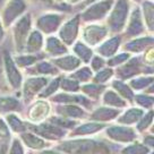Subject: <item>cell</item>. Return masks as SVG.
Listing matches in <instances>:
<instances>
[{
  "mask_svg": "<svg viewBox=\"0 0 154 154\" xmlns=\"http://www.w3.org/2000/svg\"><path fill=\"white\" fill-rule=\"evenodd\" d=\"M58 145L53 149L45 152H61L68 154H108L111 152L109 144L102 140L90 137H72L63 138L57 142Z\"/></svg>",
  "mask_w": 154,
  "mask_h": 154,
  "instance_id": "6da1fadb",
  "label": "cell"
},
{
  "mask_svg": "<svg viewBox=\"0 0 154 154\" xmlns=\"http://www.w3.org/2000/svg\"><path fill=\"white\" fill-rule=\"evenodd\" d=\"M130 0H115L113 6L106 17V25L110 34H121L129 16Z\"/></svg>",
  "mask_w": 154,
  "mask_h": 154,
  "instance_id": "7a4b0ae2",
  "label": "cell"
},
{
  "mask_svg": "<svg viewBox=\"0 0 154 154\" xmlns=\"http://www.w3.org/2000/svg\"><path fill=\"white\" fill-rule=\"evenodd\" d=\"M33 25V18L32 14L26 11L24 15H22L14 24L11 25V32H13V42H14V49L16 54L23 53L25 49V43L29 38V34Z\"/></svg>",
  "mask_w": 154,
  "mask_h": 154,
  "instance_id": "3957f363",
  "label": "cell"
},
{
  "mask_svg": "<svg viewBox=\"0 0 154 154\" xmlns=\"http://www.w3.org/2000/svg\"><path fill=\"white\" fill-rule=\"evenodd\" d=\"M113 2L115 0H97L86 6L82 11H79L82 23H101L108 16Z\"/></svg>",
  "mask_w": 154,
  "mask_h": 154,
  "instance_id": "277c9868",
  "label": "cell"
},
{
  "mask_svg": "<svg viewBox=\"0 0 154 154\" xmlns=\"http://www.w3.org/2000/svg\"><path fill=\"white\" fill-rule=\"evenodd\" d=\"M1 58H2V67H4L6 82L8 83V85L13 91H20V87L24 81L22 69L15 63L14 58L8 50L5 49L2 51Z\"/></svg>",
  "mask_w": 154,
  "mask_h": 154,
  "instance_id": "5b68a950",
  "label": "cell"
},
{
  "mask_svg": "<svg viewBox=\"0 0 154 154\" xmlns=\"http://www.w3.org/2000/svg\"><path fill=\"white\" fill-rule=\"evenodd\" d=\"M104 133L106 140L113 142L116 144L126 145L131 143L133 140L138 138V133L136 131L133 126L115 124V125H106V127L102 130Z\"/></svg>",
  "mask_w": 154,
  "mask_h": 154,
  "instance_id": "8992f818",
  "label": "cell"
},
{
  "mask_svg": "<svg viewBox=\"0 0 154 154\" xmlns=\"http://www.w3.org/2000/svg\"><path fill=\"white\" fill-rule=\"evenodd\" d=\"M26 122H27V130L33 131L50 143L59 142V140L67 137L68 130L63 129V128L54 125L48 120H44L42 122H38V124H32L29 121H26Z\"/></svg>",
  "mask_w": 154,
  "mask_h": 154,
  "instance_id": "52a82bcc",
  "label": "cell"
},
{
  "mask_svg": "<svg viewBox=\"0 0 154 154\" xmlns=\"http://www.w3.org/2000/svg\"><path fill=\"white\" fill-rule=\"evenodd\" d=\"M26 0H6L0 8V19L5 29H9L15 22L27 11Z\"/></svg>",
  "mask_w": 154,
  "mask_h": 154,
  "instance_id": "ba28073f",
  "label": "cell"
},
{
  "mask_svg": "<svg viewBox=\"0 0 154 154\" xmlns=\"http://www.w3.org/2000/svg\"><path fill=\"white\" fill-rule=\"evenodd\" d=\"M109 34L110 32L106 25L102 23H86L83 27H81L79 32L81 40L92 48L99 45L104 38L109 36Z\"/></svg>",
  "mask_w": 154,
  "mask_h": 154,
  "instance_id": "9c48e42d",
  "label": "cell"
},
{
  "mask_svg": "<svg viewBox=\"0 0 154 154\" xmlns=\"http://www.w3.org/2000/svg\"><path fill=\"white\" fill-rule=\"evenodd\" d=\"M65 19H66L65 13L45 11L35 19V29L41 31L44 35L56 34Z\"/></svg>",
  "mask_w": 154,
  "mask_h": 154,
  "instance_id": "30bf717a",
  "label": "cell"
},
{
  "mask_svg": "<svg viewBox=\"0 0 154 154\" xmlns=\"http://www.w3.org/2000/svg\"><path fill=\"white\" fill-rule=\"evenodd\" d=\"M81 27H82V20L79 17V13H76L70 18L63 20V23L57 32L58 38L67 47H72L74 42L79 38Z\"/></svg>",
  "mask_w": 154,
  "mask_h": 154,
  "instance_id": "8fae6325",
  "label": "cell"
},
{
  "mask_svg": "<svg viewBox=\"0 0 154 154\" xmlns=\"http://www.w3.org/2000/svg\"><path fill=\"white\" fill-rule=\"evenodd\" d=\"M145 63L143 60L142 54H131L128 60H126L120 66L115 68V76L118 79L129 81L130 78L143 74V68Z\"/></svg>",
  "mask_w": 154,
  "mask_h": 154,
  "instance_id": "7c38bea8",
  "label": "cell"
},
{
  "mask_svg": "<svg viewBox=\"0 0 154 154\" xmlns=\"http://www.w3.org/2000/svg\"><path fill=\"white\" fill-rule=\"evenodd\" d=\"M51 112H52L51 102L45 99L36 97V100L34 99L33 101L29 103L25 115V120L32 124H38L47 120L49 116L51 115Z\"/></svg>",
  "mask_w": 154,
  "mask_h": 154,
  "instance_id": "4fadbf2b",
  "label": "cell"
},
{
  "mask_svg": "<svg viewBox=\"0 0 154 154\" xmlns=\"http://www.w3.org/2000/svg\"><path fill=\"white\" fill-rule=\"evenodd\" d=\"M146 33H147V29L145 26L144 19L142 17L140 5H137L130 9L126 26L122 31V36L126 38H131L144 35Z\"/></svg>",
  "mask_w": 154,
  "mask_h": 154,
  "instance_id": "5bb4252c",
  "label": "cell"
},
{
  "mask_svg": "<svg viewBox=\"0 0 154 154\" xmlns=\"http://www.w3.org/2000/svg\"><path fill=\"white\" fill-rule=\"evenodd\" d=\"M49 79L50 77L47 76H29L26 79H24L22 87H20L23 102L29 104L35 97H38V93L47 85Z\"/></svg>",
  "mask_w": 154,
  "mask_h": 154,
  "instance_id": "9a60e30c",
  "label": "cell"
},
{
  "mask_svg": "<svg viewBox=\"0 0 154 154\" xmlns=\"http://www.w3.org/2000/svg\"><path fill=\"white\" fill-rule=\"evenodd\" d=\"M51 103H70V104H78L83 106L84 109H86L88 112L95 106L96 102L92 101L91 99H88L86 95H84L83 93H68V92H57L56 94H53L50 97Z\"/></svg>",
  "mask_w": 154,
  "mask_h": 154,
  "instance_id": "2e32d148",
  "label": "cell"
},
{
  "mask_svg": "<svg viewBox=\"0 0 154 154\" xmlns=\"http://www.w3.org/2000/svg\"><path fill=\"white\" fill-rule=\"evenodd\" d=\"M108 124L99 122V121L88 120L79 121L72 130H69L67 134L68 138L72 137H86V136H93L99 133H102V130L106 127ZM66 137V138H67Z\"/></svg>",
  "mask_w": 154,
  "mask_h": 154,
  "instance_id": "e0dca14e",
  "label": "cell"
},
{
  "mask_svg": "<svg viewBox=\"0 0 154 154\" xmlns=\"http://www.w3.org/2000/svg\"><path fill=\"white\" fill-rule=\"evenodd\" d=\"M154 45V36L153 34H144L136 38H127L124 45L121 48L124 51L129 52L130 54H142L145 50Z\"/></svg>",
  "mask_w": 154,
  "mask_h": 154,
  "instance_id": "ac0fdd59",
  "label": "cell"
},
{
  "mask_svg": "<svg viewBox=\"0 0 154 154\" xmlns=\"http://www.w3.org/2000/svg\"><path fill=\"white\" fill-rule=\"evenodd\" d=\"M122 41H124L122 34H112L110 38L108 36L99 45L93 48L94 53L100 54L101 57L108 59L120 50L121 45H122Z\"/></svg>",
  "mask_w": 154,
  "mask_h": 154,
  "instance_id": "d6986e66",
  "label": "cell"
},
{
  "mask_svg": "<svg viewBox=\"0 0 154 154\" xmlns=\"http://www.w3.org/2000/svg\"><path fill=\"white\" fill-rule=\"evenodd\" d=\"M53 112L58 116L78 121L85 120L88 116V111L86 109H84L78 104H70V103H57L53 109Z\"/></svg>",
  "mask_w": 154,
  "mask_h": 154,
  "instance_id": "ffe728a7",
  "label": "cell"
},
{
  "mask_svg": "<svg viewBox=\"0 0 154 154\" xmlns=\"http://www.w3.org/2000/svg\"><path fill=\"white\" fill-rule=\"evenodd\" d=\"M120 109H116V108H111L108 106H94L87 116L88 120L99 121V122H103V124H108V122H112L117 119V117L120 115Z\"/></svg>",
  "mask_w": 154,
  "mask_h": 154,
  "instance_id": "44dd1931",
  "label": "cell"
},
{
  "mask_svg": "<svg viewBox=\"0 0 154 154\" xmlns=\"http://www.w3.org/2000/svg\"><path fill=\"white\" fill-rule=\"evenodd\" d=\"M43 52L49 58H57L69 52V47L63 43L58 35L51 34L44 38Z\"/></svg>",
  "mask_w": 154,
  "mask_h": 154,
  "instance_id": "7402d4cb",
  "label": "cell"
},
{
  "mask_svg": "<svg viewBox=\"0 0 154 154\" xmlns=\"http://www.w3.org/2000/svg\"><path fill=\"white\" fill-rule=\"evenodd\" d=\"M26 72L29 76H47L53 77L60 74V70L52 63L51 60L48 59H41L34 63L33 66L26 68Z\"/></svg>",
  "mask_w": 154,
  "mask_h": 154,
  "instance_id": "603a6c76",
  "label": "cell"
},
{
  "mask_svg": "<svg viewBox=\"0 0 154 154\" xmlns=\"http://www.w3.org/2000/svg\"><path fill=\"white\" fill-rule=\"evenodd\" d=\"M19 138L22 140V143L24 144L26 149H29L31 151H38V152H42L44 149L51 146V143L45 140L44 138L40 137L38 135L35 133L31 131V130H26L24 133L19 134Z\"/></svg>",
  "mask_w": 154,
  "mask_h": 154,
  "instance_id": "cb8c5ba5",
  "label": "cell"
},
{
  "mask_svg": "<svg viewBox=\"0 0 154 154\" xmlns=\"http://www.w3.org/2000/svg\"><path fill=\"white\" fill-rule=\"evenodd\" d=\"M50 60L52 61V63L56 67L60 70V72H72L75 69L79 67L82 65V61L74 54V53L68 52L63 56L57 58H50Z\"/></svg>",
  "mask_w": 154,
  "mask_h": 154,
  "instance_id": "d4e9b609",
  "label": "cell"
},
{
  "mask_svg": "<svg viewBox=\"0 0 154 154\" xmlns=\"http://www.w3.org/2000/svg\"><path fill=\"white\" fill-rule=\"evenodd\" d=\"M145 110L140 106H127L124 110H121L120 115L117 117L116 122L121 124V125L127 126H134L137 121L140 120V118L144 115Z\"/></svg>",
  "mask_w": 154,
  "mask_h": 154,
  "instance_id": "484cf974",
  "label": "cell"
},
{
  "mask_svg": "<svg viewBox=\"0 0 154 154\" xmlns=\"http://www.w3.org/2000/svg\"><path fill=\"white\" fill-rule=\"evenodd\" d=\"M44 34L38 29H32L29 34V38L25 43V53H38L43 51L44 45Z\"/></svg>",
  "mask_w": 154,
  "mask_h": 154,
  "instance_id": "4316f807",
  "label": "cell"
},
{
  "mask_svg": "<svg viewBox=\"0 0 154 154\" xmlns=\"http://www.w3.org/2000/svg\"><path fill=\"white\" fill-rule=\"evenodd\" d=\"M100 101H101V104H103V106H111V108H116V109H120V110H124L125 108L128 106V102L126 101L125 99H122L111 87H106V90H104V92L102 93Z\"/></svg>",
  "mask_w": 154,
  "mask_h": 154,
  "instance_id": "83f0119b",
  "label": "cell"
},
{
  "mask_svg": "<svg viewBox=\"0 0 154 154\" xmlns=\"http://www.w3.org/2000/svg\"><path fill=\"white\" fill-rule=\"evenodd\" d=\"M23 111V101L14 95H0V116L10 112L20 113Z\"/></svg>",
  "mask_w": 154,
  "mask_h": 154,
  "instance_id": "f1b7e54d",
  "label": "cell"
},
{
  "mask_svg": "<svg viewBox=\"0 0 154 154\" xmlns=\"http://www.w3.org/2000/svg\"><path fill=\"white\" fill-rule=\"evenodd\" d=\"M108 85L106 84H99L94 82H87L84 84H81V90L79 92L83 93L84 95H86L88 99H91L92 101L99 102L101 99L102 93L104 92Z\"/></svg>",
  "mask_w": 154,
  "mask_h": 154,
  "instance_id": "f546056e",
  "label": "cell"
},
{
  "mask_svg": "<svg viewBox=\"0 0 154 154\" xmlns=\"http://www.w3.org/2000/svg\"><path fill=\"white\" fill-rule=\"evenodd\" d=\"M140 5L142 17L144 19L147 33L153 34L154 32V4L152 0H143Z\"/></svg>",
  "mask_w": 154,
  "mask_h": 154,
  "instance_id": "4dcf8cb0",
  "label": "cell"
},
{
  "mask_svg": "<svg viewBox=\"0 0 154 154\" xmlns=\"http://www.w3.org/2000/svg\"><path fill=\"white\" fill-rule=\"evenodd\" d=\"M13 58H14L15 63L20 69H26V68L33 66L34 63L38 61V60L47 58V56H45V53L43 51H41L38 53H18L16 56H13Z\"/></svg>",
  "mask_w": 154,
  "mask_h": 154,
  "instance_id": "1f68e13d",
  "label": "cell"
},
{
  "mask_svg": "<svg viewBox=\"0 0 154 154\" xmlns=\"http://www.w3.org/2000/svg\"><path fill=\"white\" fill-rule=\"evenodd\" d=\"M72 53H74L83 63H88L94 54V49L87 45L82 40H76L72 45Z\"/></svg>",
  "mask_w": 154,
  "mask_h": 154,
  "instance_id": "d6a6232c",
  "label": "cell"
},
{
  "mask_svg": "<svg viewBox=\"0 0 154 154\" xmlns=\"http://www.w3.org/2000/svg\"><path fill=\"white\" fill-rule=\"evenodd\" d=\"M110 87L113 88L122 99H125L126 101L128 102V104H134L133 101H134L135 92L131 90V87L129 86V84L126 83V81L118 79V78L111 79Z\"/></svg>",
  "mask_w": 154,
  "mask_h": 154,
  "instance_id": "836d02e7",
  "label": "cell"
},
{
  "mask_svg": "<svg viewBox=\"0 0 154 154\" xmlns=\"http://www.w3.org/2000/svg\"><path fill=\"white\" fill-rule=\"evenodd\" d=\"M4 118H5V120L7 122L8 127H9V129L11 130V133L19 135L27 130V122L17 112L7 113V115L4 116Z\"/></svg>",
  "mask_w": 154,
  "mask_h": 154,
  "instance_id": "e575fe53",
  "label": "cell"
},
{
  "mask_svg": "<svg viewBox=\"0 0 154 154\" xmlns=\"http://www.w3.org/2000/svg\"><path fill=\"white\" fill-rule=\"evenodd\" d=\"M129 86L131 87V90L136 93V92H143L149 87V85H152L154 83V77L153 75H144V74H140L137 76L130 78L129 81H127Z\"/></svg>",
  "mask_w": 154,
  "mask_h": 154,
  "instance_id": "d590c367",
  "label": "cell"
},
{
  "mask_svg": "<svg viewBox=\"0 0 154 154\" xmlns=\"http://www.w3.org/2000/svg\"><path fill=\"white\" fill-rule=\"evenodd\" d=\"M61 76H63V75L59 74V75H56V76H53L52 78H50L49 82L47 83V85L42 88V91L38 93V97L48 100V99H50L53 94H56V93L60 90V79H61Z\"/></svg>",
  "mask_w": 154,
  "mask_h": 154,
  "instance_id": "8d00e7d4",
  "label": "cell"
},
{
  "mask_svg": "<svg viewBox=\"0 0 154 154\" xmlns=\"http://www.w3.org/2000/svg\"><path fill=\"white\" fill-rule=\"evenodd\" d=\"M120 152L122 154H149L153 152V149H151L149 146L137 140H133L131 143L126 144L122 149H120Z\"/></svg>",
  "mask_w": 154,
  "mask_h": 154,
  "instance_id": "74e56055",
  "label": "cell"
},
{
  "mask_svg": "<svg viewBox=\"0 0 154 154\" xmlns=\"http://www.w3.org/2000/svg\"><path fill=\"white\" fill-rule=\"evenodd\" d=\"M93 74H94V72L92 70V68L85 63V65H81L74 72H69L68 76H70L74 79H76L77 82L81 83V84H84V83L91 82Z\"/></svg>",
  "mask_w": 154,
  "mask_h": 154,
  "instance_id": "f35d334b",
  "label": "cell"
},
{
  "mask_svg": "<svg viewBox=\"0 0 154 154\" xmlns=\"http://www.w3.org/2000/svg\"><path fill=\"white\" fill-rule=\"evenodd\" d=\"M133 103H135L136 106L142 109H144L145 111L151 110V109H153L154 106V96L153 94H149L145 92H136Z\"/></svg>",
  "mask_w": 154,
  "mask_h": 154,
  "instance_id": "ab89813d",
  "label": "cell"
},
{
  "mask_svg": "<svg viewBox=\"0 0 154 154\" xmlns=\"http://www.w3.org/2000/svg\"><path fill=\"white\" fill-rule=\"evenodd\" d=\"M153 125V109L146 110L144 115L140 118V120L135 124V129L138 134L147 133V130Z\"/></svg>",
  "mask_w": 154,
  "mask_h": 154,
  "instance_id": "60d3db41",
  "label": "cell"
},
{
  "mask_svg": "<svg viewBox=\"0 0 154 154\" xmlns=\"http://www.w3.org/2000/svg\"><path fill=\"white\" fill-rule=\"evenodd\" d=\"M113 77H115V68L106 66L100 70L94 72L92 82L99 83V84H108Z\"/></svg>",
  "mask_w": 154,
  "mask_h": 154,
  "instance_id": "b9f144b4",
  "label": "cell"
},
{
  "mask_svg": "<svg viewBox=\"0 0 154 154\" xmlns=\"http://www.w3.org/2000/svg\"><path fill=\"white\" fill-rule=\"evenodd\" d=\"M48 121L50 122H52L54 125L59 126V127H61L63 129L66 130H72L75 126L79 122L78 120H74V119H69V118H66V117H61V116H58V115H50L48 117Z\"/></svg>",
  "mask_w": 154,
  "mask_h": 154,
  "instance_id": "7bdbcfd3",
  "label": "cell"
},
{
  "mask_svg": "<svg viewBox=\"0 0 154 154\" xmlns=\"http://www.w3.org/2000/svg\"><path fill=\"white\" fill-rule=\"evenodd\" d=\"M60 90L68 93H79L81 90V83L70 76H61L60 79Z\"/></svg>",
  "mask_w": 154,
  "mask_h": 154,
  "instance_id": "ee69618b",
  "label": "cell"
},
{
  "mask_svg": "<svg viewBox=\"0 0 154 154\" xmlns=\"http://www.w3.org/2000/svg\"><path fill=\"white\" fill-rule=\"evenodd\" d=\"M10 140H11V130L9 129L5 118L2 116H0V140L4 143L2 146L7 147V151L9 147Z\"/></svg>",
  "mask_w": 154,
  "mask_h": 154,
  "instance_id": "f6af8a7d",
  "label": "cell"
},
{
  "mask_svg": "<svg viewBox=\"0 0 154 154\" xmlns=\"http://www.w3.org/2000/svg\"><path fill=\"white\" fill-rule=\"evenodd\" d=\"M130 54L129 52H127V51H121V52H118L113 54L112 57L108 58L106 59V66H109V67H112V68H116L118 67V66H120L121 63H124L126 60H128L130 58Z\"/></svg>",
  "mask_w": 154,
  "mask_h": 154,
  "instance_id": "bcb514c9",
  "label": "cell"
},
{
  "mask_svg": "<svg viewBox=\"0 0 154 154\" xmlns=\"http://www.w3.org/2000/svg\"><path fill=\"white\" fill-rule=\"evenodd\" d=\"M9 147H8V153L11 154H23L26 152V147L24 146V144L22 143V140L19 137H14L10 140Z\"/></svg>",
  "mask_w": 154,
  "mask_h": 154,
  "instance_id": "7dc6e473",
  "label": "cell"
},
{
  "mask_svg": "<svg viewBox=\"0 0 154 154\" xmlns=\"http://www.w3.org/2000/svg\"><path fill=\"white\" fill-rule=\"evenodd\" d=\"M88 63H90V67L92 68L93 72H97V70H100V69L106 66V59L101 57L100 54L94 53Z\"/></svg>",
  "mask_w": 154,
  "mask_h": 154,
  "instance_id": "c3c4849f",
  "label": "cell"
},
{
  "mask_svg": "<svg viewBox=\"0 0 154 154\" xmlns=\"http://www.w3.org/2000/svg\"><path fill=\"white\" fill-rule=\"evenodd\" d=\"M144 136H143V140H142V142L144 143L146 146H149L151 149H153L154 151V136L152 133H149V134H147V133H144Z\"/></svg>",
  "mask_w": 154,
  "mask_h": 154,
  "instance_id": "681fc988",
  "label": "cell"
},
{
  "mask_svg": "<svg viewBox=\"0 0 154 154\" xmlns=\"http://www.w3.org/2000/svg\"><path fill=\"white\" fill-rule=\"evenodd\" d=\"M35 4H38V5H42L47 8H50V9H54V6L56 4L53 2L52 0H32Z\"/></svg>",
  "mask_w": 154,
  "mask_h": 154,
  "instance_id": "f907efd6",
  "label": "cell"
},
{
  "mask_svg": "<svg viewBox=\"0 0 154 154\" xmlns=\"http://www.w3.org/2000/svg\"><path fill=\"white\" fill-rule=\"evenodd\" d=\"M5 81L6 78H5V74H4V67H2V58H1V54H0V91L4 87V82Z\"/></svg>",
  "mask_w": 154,
  "mask_h": 154,
  "instance_id": "816d5d0a",
  "label": "cell"
},
{
  "mask_svg": "<svg viewBox=\"0 0 154 154\" xmlns=\"http://www.w3.org/2000/svg\"><path fill=\"white\" fill-rule=\"evenodd\" d=\"M5 26L2 24V22H1V19H0V45L1 43L4 42V40H5V36H6V31H5Z\"/></svg>",
  "mask_w": 154,
  "mask_h": 154,
  "instance_id": "f5cc1de1",
  "label": "cell"
},
{
  "mask_svg": "<svg viewBox=\"0 0 154 154\" xmlns=\"http://www.w3.org/2000/svg\"><path fill=\"white\" fill-rule=\"evenodd\" d=\"M94 1H97V0H84L83 2H81L79 5H77L76 6V8L78 10H82L83 8H85L86 6H88L90 4H92V2H94Z\"/></svg>",
  "mask_w": 154,
  "mask_h": 154,
  "instance_id": "db71d44e",
  "label": "cell"
},
{
  "mask_svg": "<svg viewBox=\"0 0 154 154\" xmlns=\"http://www.w3.org/2000/svg\"><path fill=\"white\" fill-rule=\"evenodd\" d=\"M84 0H67V2L69 4V5H72V6H77V5H79L81 2H83Z\"/></svg>",
  "mask_w": 154,
  "mask_h": 154,
  "instance_id": "11a10c76",
  "label": "cell"
},
{
  "mask_svg": "<svg viewBox=\"0 0 154 154\" xmlns=\"http://www.w3.org/2000/svg\"><path fill=\"white\" fill-rule=\"evenodd\" d=\"M53 2L57 5V4H63V2H67V0H52Z\"/></svg>",
  "mask_w": 154,
  "mask_h": 154,
  "instance_id": "9f6ffc18",
  "label": "cell"
},
{
  "mask_svg": "<svg viewBox=\"0 0 154 154\" xmlns=\"http://www.w3.org/2000/svg\"><path fill=\"white\" fill-rule=\"evenodd\" d=\"M130 1H133V2H135V4H137V5H138V4H140L143 0H130Z\"/></svg>",
  "mask_w": 154,
  "mask_h": 154,
  "instance_id": "6f0895ef",
  "label": "cell"
},
{
  "mask_svg": "<svg viewBox=\"0 0 154 154\" xmlns=\"http://www.w3.org/2000/svg\"><path fill=\"white\" fill-rule=\"evenodd\" d=\"M5 2H6V0H0V8H1V6L4 5Z\"/></svg>",
  "mask_w": 154,
  "mask_h": 154,
  "instance_id": "680465c9",
  "label": "cell"
}]
</instances>
